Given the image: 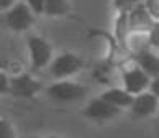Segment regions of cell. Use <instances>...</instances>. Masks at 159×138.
<instances>
[{
  "label": "cell",
  "mask_w": 159,
  "mask_h": 138,
  "mask_svg": "<svg viewBox=\"0 0 159 138\" xmlns=\"http://www.w3.org/2000/svg\"><path fill=\"white\" fill-rule=\"evenodd\" d=\"M34 17L36 15L28 7V3L25 0H20L13 8L2 13V20L8 30L15 33H23V31H28L34 25Z\"/></svg>",
  "instance_id": "cell-5"
},
{
  "label": "cell",
  "mask_w": 159,
  "mask_h": 138,
  "mask_svg": "<svg viewBox=\"0 0 159 138\" xmlns=\"http://www.w3.org/2000/svg\"><path fill=\"white\" fill-rule=\"evenodd\" d=\"M154 20L149 15V12L146 10L144 3L136 5L131 12H128V25L129 31H146L149 33V30L154 25Z\"/></svg>",
  "instance_id": "cell-10"
},
{
  "label": "cell",
  "mask_w": 159,
  "mask_h": 138,
  "mask_svg": "<svg viewBox=\"0 0 159 138\" xmlns=\"http://www.w3.org/2000/svg\"><path fill=\"white\" fill-rule=\"evenodd\" d=\"M26 50H28V58L30 64L34 71H41L49 68V64L54 59L52 46L49 45L48 40H44L39 35H28L26 38Z\"/></svg>",
  "instance_id": "cell-3"
},
{
  "label": "cell",
  "mask_w": 159,
  "mask_h": 138,
  "mask_svg": "<svg viewBox=\"0 0 159 138\" xmlns=\"http://www.w3.org/2000/svg\"><path fill=\"white\" fill-rule=\"evenodd\" d=\"M70 12L69 0H46L44 15L48 17H64Z\"/></svg>",
  "instance_id": "cell-14"
},
{
  "label": "cell",
  "mask_w": 159,
  "mask_h": 138,
  "mask_svg": "<svg viewBox=\"0 0 159 138\" xmlns=\"http://www.w3.org/2000/svg\"><path fill=\"white\" fill-rule=\"evenodd\" d=\"M10 84H11V77H8V74L5 73L0 74V91H2V94L10 92Z\"/></svg>",
  "instance_id": "cell-20"
},
{
  "label": "cell",
  "mask_w": 159,
  "mask_h": 138,
  "mask_svg": "<svg viewBox=\"0 0 159 138\" xmlns=\"http://www.w3.org/2000/svg\"><path fill=\"white\" fill-rule=\"evenodd\" d=\"M18 2L20 0H0V10H2V13L8 12L10 8H13Z\"/></svg>",
  "instance_id": "cell-21"
},
{
  "label": "cell",
  "mask_w": 159,
  "mask_h": 138,
  "mask_svg": "<svg viewBox=\"0 0 159 138\" xmlns=\"http://www.w3.org/2000/svg\"><path fill=\"white\" fill-rule=\"evenodd\" d=\"M156 118H157V120H159V110H157V115H156Z\"/></svg>",
  "instance_id": "cell-24"
},
{
  "label": "cell",
  "mask_w": 159,
  "mask_h": 138,
  "mask_svg": "<svg viewBox=\"0 0 159 138\" xmlns=\"http://www.w3.org/2000/svg\"><path fill=\"white\" fill-rule=\"evenodd\" d=\"M100 97L120 110H126V109L129 110V107L133 105V100H134V95H131L123 87H110L100 94Z\"/></svg>",
  "instance_id": "cell-11"
},
{
  "label": "cell",
  "mask_w": 159,
  "mask_h": 138,
  "mask_svg": "<svg viewBox=\"0 0 159 138\" xmlns=\"http://www.w3.org/2000/svg\"><path fill=\"white\" fill-rule=\"evenodd\" d=\"M39 91H41V82L34 79L31 74L23 73L11 77L10 94L16 95V97H33Z\"/></svg>",
  "instance_id": "cell-8"
},
{
  "label": "cell",
  "mask_w": 159,
  "mask_h": 138,
  "mask_svg": "<svg viewBox=\"0 0 159 138\" xmlns=\"http://www.w3.org/2000/svg\"><path fill=\"white\" fill-rule=\"evenodd\" d=\"M146 10L149 12L154 21H159V0H143Z\"/></svg>",
  "instance_id": "cell-17"
},
{
  "label": "cell",
  "mask_w": 159,
  "mask_h": 138,
  "mask_svg": "<svg viewBox=\"0 0 159 138\" xmlns=\"http://www.w3.org/2000/svg\"><path fill=\"white\" fill-rule=\"evenodd\" d=\"M129 33V25H128V13L126 12H116L115 23H113V36L115 41L118 43L120 48H123V43Z\"/></svg>",
  "instance_id": "cell-13"
},
{
  "label": "cell",
  "mask_w": 159,
  "mask_h": 138,
  "mask_svg": "<svg viewBox=\"0 0 159 138\" xmlns=\"http://www.w3.org/2000/svg\"><path fill=\"white\" fill-rule=\"evenodd\" d=\"M46 94L57 102H77L87 95V87L72 79L52 81L49 86H46Z\"/></svg>",
  "instance_id": "cell-4"
},
{
  "label": "cell",
  "mask_w": 159,
  "mask_h": 138,
  "mask_svg": "<svg viewBox=\"0 0 159 138\" xmlns=\"http://www.w3.org/2000/svg\"><path fill=\"white\" fill-rule=\"evenodd\" d=\"M84 68H85V63L79 55L66 51L54 56L48 71L54 81H62V79H69V77L79 74Z\"/></svg>",
  "instance_id": "cell-2"
},
{
  "label": "cell",
  "mask_w": 159,
  "mask_h": 138,
  "mask_svg": "<svg viewBox=\"0 0 159 138\" xmlns=\"http://www.w3.org/2000/svg\"><path fill=\"white\" fill-rule=\"evenodd\" d=\"M143 3V0H113L111 5H113L115 12H131L136 5Z\"/></svg>",
  "instance_id": "cell-15"
},
{
  "label": "cell",
  "mask_w": 159,
  "mask_h": 138,
  "mask_svg": "<svg viewBox=\"0 0 159 138\" xmlns=\"http://www.w3.org/2000/svg\"><path fill=\"white\" fill-rule=\"evenodd\" d=\"M133 59L136 61V64L151 77V79L159 77V53L157 51L149 50V51H146V53H143V55L133 58Z\"/></svg>",
  "instance_id": "cell-12"
},
{
  "label": "cell",
  "mask_w": 159,
  "mask_h": 138,
  "mask_svg": "<svg viewBox=\"0 0 159 138\" xmlns=\"http://www.w3.org/2000/svg\"><path fill=\"white\" fill-rule=\"evenodd\" d=\"M151 77L144 73L143 69L136 64L133 58H129V61L123 64L121 68V87L128 91L131 95H139L146 91H149Z\"/></svg>",
  "instance_id": "cell-1"
},
{
  "label": "cell",
  "mask_w": 159,
  "mask_h": 138,
  "mask_svg": "<svg viewBox=\"0 0 159 138\" xmlns=\"http://www.w3.org/2000/svg\"><path fill=\"white\" fill-rule=\"evenodd\" d=\"M149 40H151V50L159 53V21H156L149 30Z\"/></svg>",
  "instance_id": "cell-18"
},
{
  "label": "cell",
  "mask_w": 159,
  "mask_h": 138,
  "mask_svg": "<svg viewBox=\"0 0 159 138\" xmlns=\"http://www.w3.org/2000/svg\"><path fill=\"white\" fill-rule=\"evenodd\" d=\"M149 92H152L159 99V77H154L151 79V84H149Z\"/></svg>",
  "instance_id": "cell-22"
},
{
  "label": "cell",
  "mask_w": 159,
  "mask_h": 138,
  "mask_svg": "<svg viewBox=\"0 0 159 138\" xmlns=\"http://www.w3.org/2000/svg\"><path fill=\"white\" fill-rule=\"evenodd\" d=\"M120 109H116L115 105L108 104L107 100L102 97H93L85 104V107L80 110V115L84 118L93 120V122H105V120H111L120 115Z\"/></svg>",
  "instance_id": "cell-6"
},
{
  "label": "cell",
  "mask_w": 159,
  "mask_h": 138,
  "mask_svg": "<svg viewBox=\"0 0 159 138\" xmlns=\"http://www.w3.org/2000/svg\"><path fill=\"white\" fill-rule=\"evenodd\" d=\"M46 138H61V136H46Z\"/></svg>",
  "instance_id": "cell-23"
},
{
  "label": "cell",
  "mask_w": 159,
  "mask_h": 138,
  "mask_svg": "<svg viewBox=\"0 0 159 138\" xmlns=\"http://www.w3.org/2000/svg\"><path fill=\"white\" fill-rule=\"evenodd\" d=\"M123 50H125L129 58H136L143 53L151 50V40L149 33L146 31H129L128 36L123 43Z\"/></svg>",
  "instance_id": "cell-9"
},
{
  "label": "cell",
  "mask_w": 159,
  "mask_h": 138,
  "mask_svg": "<svg viewBox=\"0 0 159 138\" xmlns=\"http://www.w3.org/2000/svg\"><path fill=\"white\" fill-rule=\"evenodd\" d=\"M28 3V7L33 10L34 15H43L44 13V5H46V0H25Z\"/></svg>",
  "instance_id": "cell-19"
},
{
  "label": "cell",
  "mask_w": 159,
  "mask_h": 138,
  "mask_svg": "<svg viewBox=\"0 0 159 138\" xmlns=\"http://www.w3.org/2000/svg\"><path fill=\"white\" fill-rule=\"evenodd\" d=\"M157 110H159V99L149 91L136 95L133 100V105L129 107V113H131L133 118L156 117Z\"/></svg>",
  "instance_id": "cell-7"
},
{
  "label": "cell",
  "mask_w": 159,
  "mask_h": 138,
  "mask_svg": "<svg viewBox=\"0 0 159 138\" xmlns=\"http://www.w3.org/2000/svg\"><path fill=\"white\" fill-rule=\"evenodd\" d=\"M0 138H16V131L8 120H0Z\"/></svg>",
  "instance_id": "cell-16"
}]
</instances>
